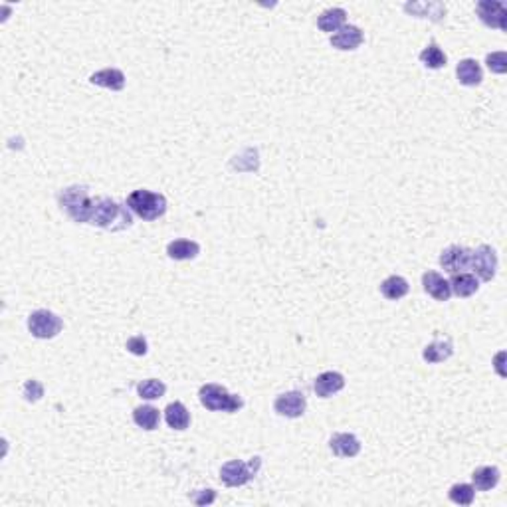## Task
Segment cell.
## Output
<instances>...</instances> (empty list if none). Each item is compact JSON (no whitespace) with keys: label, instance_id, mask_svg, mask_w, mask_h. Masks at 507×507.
Segmentation results:
<instances>
[{"label":"cell","instance_id":"cell-9","mask_svg":"<svg viewBox=\"0 0 507 507\" xmlns=\"http://www.w3.org/2000/svg\"><path fill=\"white\" fill-rule=\"evenodd\" d=\"M478 16L481 22L490 28H499V30H507V10L506 6L497 0H481L476 4Z\"/></svg>","mask_w":507,"mask_h":507},{"label":"cell","instance_id":"cell-5","mask_svg":"<svg viewBox=\"0 0 507 507\" xmlns=\"http://www.w3.org/2000/svg\"><path fill=\"white\" fill-rule=\"evenodd\" d=\"M261 466L260 458H252L250 462H240V460H232L226 462L220 468V480L228 485V488H240L248 481L252 480Z\"/></svg>","mask_w":507,"mask_h":507},{"label":"cell","instance_id":"cell-3","mask_svg":"<svg viewBox=\"0 0 507 507\" xmlns=\"http://www.w3.org/2000/svg\"><path fill=\"white\" fill-rule=\"evenodd\" d=\"M127 207H129L139 218L143 220H156L167 212V198L159 193L151 191H135L127 196Z\"/></svg>","mask_w":507,"mask_h":507},{"label":"cell","instance_id":"cell-8","mask_svg":"<svg viewBox=\"0 0 507 507\" xmlns=\"http://www.w3.org/2000/svg\"><path fill=\"white\" fill-rule=\"evenodd\" d=\"M307 408V401H305V394L303 392H298V390H289V392H284L275 399L273 403V410L280 415V417L286 418H299L303 417Z\"/></svg>","mask_w":507,"mask_h":507},{"label":"cell","instance_id":"cell-13","mask_svg":"<svg viewBox=\"0 0 507 507\" xmlns=\"http://www.w3.org/2000/svg\"><path fill=\"white\" fill-rule=\"evenodd\" d=\"M343 387H345V377L341 373H335V371H327V373L315 378V383H313V389L317 392V396H321V399H329V396L337 394L339 390H343Z\"/></svg>","mask_w":507,"mask_h":507},{"label":"cell","instance_id":"cell-19","mask_svg":"<svg viewBox=\"0 0 507 507\" xmlns=\"http://www.w3.org/2000/svg\"><path fill=\"white\" fill-rule=\"evenodd\" d=\"M448 284H450L452 293H456L458 298H469V296H474L480 289L476 275H472V273H460V275L456 273Z\"/></svg>","mask_w":507,"mask_h":507},{"label":"cell","instance_id":"cell-23","mask_svg":"<svg viewBox=\"0 0 507 507\" xmlns=\"http://www.w3.org/2000/svg\"><path fill=\"white\" fill-rule=\"evenodd\" d=\"M345 20H347V13L343 8H329L319 16L317 26L323 32H337L339 28L345 26Z\"/></svg>","mask_w":507,"mask_h":507},{"label":"cell","instance_id":"cell-29","mask_svg":"<svg viewBox=\"0 0 507 507\" xmlns=\"http://www.w3.org/2000/svg\"><path fill=\"white\" fill-rule=\"evenodd\" d=\"M22 392H24L28 403H36V401H40L44 396V387L40 385L38 380H28Z\"/></svg>","mask_w":507,"mask_h":507},{"label":"cell","instance_id":"cell-11","mask_svg":"<svg viewBox=\"0 0 507 507\" xmlns=\"http://www.w3.org/2000/svg\"><path fill=\"white\" fill-rule=\"evenodd\" d=\"M363 32H361V28L357 26H343L339 28L337 32L331 36V46L333 48H337V50H357L361 44H363Z\"/></svg>","mask_w":507,"mask_h":507},{"label":"cell","instance_id":"cell-25","mask_svg":"<svg viewBox=\"0 0 507 507\" xmlns=\"http://www.w3.org/2000/svg\"><path fill=\"white\" fill-rule=\"evenodd\" d=\"M137 392L145 401H156L167 392V387H165V383H161L156 378H147V380L137 385Z\"/></svg>","mask_w":507,"mask_h":507},{"label":"cell","instance_id":"cell-27","mask_svg":"<svg viewBox=\"0 0 507 507\" xmlns=\"http://www.w3.org/2000/svg\"><path fill=\"white\" fill-rule=\"evenodd\" d=\"M474 495H476V490L469 483H456L448 492V497L458 506H472L474 504Z\"/></svg>","mask_w":507,"mask_h":507},{"label":"cell","instance_id":"cell-1","mask_svg":"<svg viewBox=\"0 0 507 507\" xmlns=\"http://www.w3.org/2000/svg\"><path fill=\"white\" fill-rule=\"evenodd\" d=\"M60 207L65 214L76 222L91 224V216L95 210V200L91 198L86 186H70L58 195Z\"/></svg>","mask_w":507,"mask_h":507},{"label":"cell","instance_id":"cell-16","mask_svg":"<svg viewBox=\"0 0 507 507\" xmlns=\"http://www.w3.org/2000/svg\"><path fill=\"white\" fill-rule=\"evenodd\" d=\"M456 76H458V81L462 86H468V88H476L480 86L481 79H483V74H481L480 64L476 60H462L458 67H456Z\"/></svg>","mask_w":507,"mask_h":507},{"label":"cell","instance_id":"cell-2","mask_svg":"<svg viewBox=\"0 0 507 507\" xmlns=\"http://www.w3.org/2000/svg\"><path fill=\"white\" fill-rule=\"evenodd\" d=\"M91 224L102 226L105 230H125L133 224V218L127 210L111 198H95V210L91 216Z\"/></svg>","mask_w":507,"mask_h":507},{"label":"cell","instance_id":"cell-6","mask_svg":"<svg viewBox=\"0 0 507 507\" xmlns=\"http://www.w3.org/2000/svg\"><path fill=\"white\" fill-rule=\"evenodd\" d=\"M28 329L34 337L52 339L64 329V321L56 313L48 312V309H38L28 317Z\"/></svg>","mask_w":507,"mask_h":507},{"label":"cell","instance_id":"cell-12","mask_svg":"<svg viewBox=\"0 0 507 507\" xmlns=\"http://www.w3.org/2000/svg\"><path fill=\"white\" fill-rule=\"evenodd\" d=\"M329 448H331V452L335 456H339V458H355V456L361 452V442H359L357 436L347 434V432H341V434L331 436Z\"/></svg>","mask_w":507,"mask_h":507},{"label":"cell","instance_id":"cell-15","mask_svg":"<svg viewBox=\"0 0 507 507\" xmlns=\"http://www.w3.org/2000/svg\"><path fill=\"white\" fill-rule=\"evenodd\" d=\"M90 81L111 91H121L125 88V74L121 70H115V67H105L102 72L91 74Z\"/></svg>","mask_w":507,"mask_h":507},{"label":"cell","instance_id":"cell-17","mask_svg":"<svg viewBox=\"0 0 507 507\" xmlns=\"http://www.w3.org/2000/svg\"><path fill=\"white\" fill-rule=\"evenodd\" d=\"M167 254H169V258L177 261L195 260L200 254V246L193 240H175L167 246Z\"/></svg>","mask_w":507,"mask_h":507},{"label":"cell","instance_id":"cell-31","mask_svg":"<svg viewBox=\"0 0 507 507\" xmlns=\"http://www.w3.org/2000/svg\"><path fill=\"white\" fill-rule=\"evenodd\" d=\"M198 494H200V497L193 495V501H195L196 506H207V504H212L216 499V494L212 490H200Z\"/></svg>","mask_w":507,"mask_h":507},{"label":"cell","instance_id":"cell-10","mask_svg":"<svg viewBox=\"0 0 507 507\" xmlns=\"http://www.w3.org/2000/svg\"><path fill=\"white\" fill-rule=\"evenodd\" d=\"M469 261H472V250H468L466 246H450L440 254V266L450 273L466 270Z\"/></svg>","mask_w":507,"mask_h":507},{"label":"cell","instance_id":"cell-4","mask_svg":"<svg viewBox=\"0 0 507 507\" xmlns=\"http://www.w3.org/2000/svg\"><path fill=\"white\" fill-rule=\"evenodd\" d=\"M198 399H200V404L212 412H238L244 406V401L240 396L230 394L224 387L212 385V383L200 387Z\"/></svg>","mask_w":507,"mask_h":507},{"label":"cell","instance_id":"cell-22","mask_svg":"<svg viewBox=\"0 0 507 507\" xmlns=\"http://www.w3.org/2000/svg\"><path fill=\"white\" fill-rule=\"evenodd\" d=\"M408 289H410L408 282L404 277H401V275H390L380 284V293L387 299H390V301L403 299L408 293Z\"/></svg>","mask_w":507,"mask_h":507},{"label":"cell","instance_id":"cell-18","mask_svg":"<svg viewBox=\"0 0 507 507\" xmlns=\"http://www.w3.org/2000/svg\"><path fill=\"white\" fill-rule=\"evenodd\" d=\"M165 420L172 430H186L191 426V415L182 403H170L165 408Z\"/></svg>","mask_w":507,"mask_h":507},{"label":"cell","instance_id":"cell-26","mask_svg":"<svg viewBox=\"0 0 507 507\" xmlns=\"http://www.w3.org/2000/svg\"><path fill=\"white\" fill-rule=\"evenodd\" d=\"M420 62L430 70H440L446 65V54L436 44H430L420 52Z\"/></svg>","mask_w":507,"mask_h":507},{"label":"cell","instance_id":"cell-7","mask_svg":"<svg viewBox=\"0 0 507 507\" xmlns=\"http://www.w3.org/2000/svg\"><path fill=\"white\" fill-rule=\"evenodd\" d=\"M472 268L476 275L483 280V282H492L495 277V270H497V254L492 246L483 244L476 252H472Z\"/></svg>","mask_w":507,"mask_h":507},{"label":"cell","instance_id":"cell-28","mask_svg":"<svg viewBox=\"0 0 507 507\" xmlns=\"http://www.w3.org/2000/svg\"><path fill=\"white\" fill-rule=\"evenodd\" d=\"M485 64L488 67L494 72V74H506L507 72V56L506 52H495V54H490L488 58H485Z\"/></svg>","mask_w":507,"mask_h":507},{"label":"cell","instance_id":"cell-24","mask_svg":"<svg viewBox=\"0 0 507 507\" xmlns=\"http://www.w3.org/2000/svg\"><path fill=\"white\" fill-rule=\"evenodd\" d=\"M133 420L139 428L143 430H155L159 426V420H161V415L159 410L153 408V406H139L135 408L133 412Z\"/></svg>","mask_w":507,"mask_h":507},{"label":"cell","instance_id":"cell-21","mask_svg":"<svg viewBox=\"0 0 507 507\" xmlns=\"http://www.w3.org/2000/svg\"><path fill=\"white\" fill-rule=\"evenodd\" d=\"M472 481L480 492H490L499 483V469L494 466H481V468L474 469Z\"/></svg>","mask_w":507,"mask_h":507},{"label":"cell","instance_id":"cell-14","mask_svg":"<svg viewBox=\"0 0 507 507\" xmlns=\"http://www.w3.org/2000/svg\"><path fill=\"white\" fill-rule=\"evenodd\" d=\"M422 286H424V291L432 296L436 301H448L450 296H452V289H450V284L444 280L440 273L436 272H426L422 275Z\"/></svg>","mask_w":507,"mask_h":507},{"label":"cell","instance_id":"cell-20","mask_svg":"<svg viewBox=\"0 0 507 507\" xmlns=\"http://www.w3.org/2000/svg\"><path fill=\"white\" fill-rule=\"evenodd\" d=\"M452 353H454L452 341L450 339H444V341H434V343L426 345L422 357H424L426 363H442V361L452 357Z\"/></svg>","mask_w":507,"mask_h":507},{"label":"cell","instance_id":"cell-30","mask_svg":"<svg viewBox=\"0 0 507 507\" xmlns=\"http://www.w3.org/2000/svg\"><path fill=\"white\" fill-rule=\"evenodd\" d=\"M127 351L137 355V357H143L147 355V339L143 335H135L127 341Z\"/></svg>","mask_w":507,"mask_h":507}]
</instances>
